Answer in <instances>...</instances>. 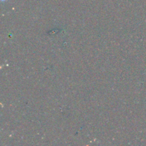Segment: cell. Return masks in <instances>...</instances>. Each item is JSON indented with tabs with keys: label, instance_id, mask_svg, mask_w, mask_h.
<instances>
[{
	"label": "cell",
	"instance_id": "6da1fadb",
	"mask_svg": "<svg viewBox=\"0 0 146 146\" xmlns=\"http://www.w3.org/2000/svg\"><path fill=\"white\" fill-rule=\"evenodd\" d=\"M1 1H4V0H1Z\"/></svg>",
	"mask_w": 146,
	"mask_h": 146
}]
</instances>
